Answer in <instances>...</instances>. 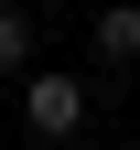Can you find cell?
Returning <instances> with one entry per match:
<instances>
[{
	"mask_svg": "<svg viewBox=\"0 0 140 150\" xmlns=\"http://www.w3.org/2000/svg\"><path fill=\"white\" fill-rule=\"evenodd\" d=\"M22 129H32V139H75V129H86V75L32 64L22 75Z\"/></svg>",
	"mask_w": 140,
	"mask_h": 150,
	"instance_id": "6da1fadb",
	"label": "cell"
},
{
	"mask_svg": "<svg viewBox=\"0 0 140 150\" xmlns=\"http://www.w3.org/2000/svg\"><path fill=\"white\" fill-rule=\"evenodd\" d=\"M97 54H108V64H140V0H108V11H97V32H86Z\"/></svg>",
	"mask_w": 140,
	"mask_h": 150,
	"instance_id": "7a4b0ae2",
	"label": "cell"
},
{
	"mask_svg": "<svg viewBox=\"0 0 140 150\" xmlns=\"http://www.w3.org/2000/svg\"><path fill=\"white\" fill-rule=\"evenodd\" d=\"M0 75H32V11L0 0Z\"/></svg>",
	"mask_w": 140,
	"mask_h": 150,
	"instance_id": "3957f363",
	"label": "cell"
},
{
	"mask_svg": "<svg viewBox=\"0 0 140 150\" xmlns=\"http://www.w3.org/2000/svg\"><path fill=\"white\" fill-rule=\"evenodd\" d=\"M108 150H140V139H108Z\"/></svg>",
	"mask_w": 140,
	"mask_h": 150,
	"instance_id": "277c9868",
	"label": "cell"
}]
</instances>
